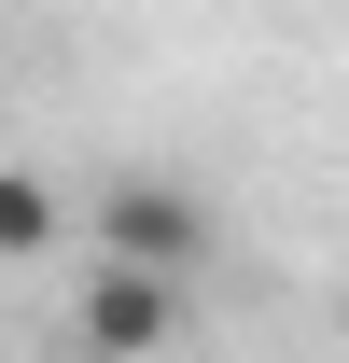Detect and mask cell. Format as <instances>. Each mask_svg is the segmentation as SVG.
<instances>
[{
  "label": "cell",
  "mask_w": 349,
  "mask_h": 363,
  "mask_svg": "<svg viewBox=\"0 0 349 363\" xmlns=\"http://www.w3.org/2000/svg\"><path fill=\"white\" fill-rule=\"evenodd\" d=\"M168 335H182V279L84 266V308H70V350L84 363H168Z\"/></svg>",
  "instance_id": "2"
},
{
  "label": "cell",
  "mask_w": 349,
  "mask_h": 363,
  "mask_svg": "<svg viewBox=\"0 0 349 363\" xmlns=\"http://www.w3.org/2000/svg\"><path fill=\"white\" fill-rule=\"evenodd\" d=\"M84 238H98V266L196 279V266H210V196H196V182H154V168H126V182H98V196H84Z\"/></svg>",
  "instance_id": "1"
},
{
  "label": "cell",
  "mask_w": 349,
  "mask_h": 363,
  "mask_svg": "<svg viewBox=\"0 0 349 363\" xmlns=\"http://www.w3.org/2000/svg\"><path fill=\"white\" fill-rule=\"evenodd\" d=\"M56 224H70V196H56L43 168H0V266H28V252H56Z\"/></svg>",
  "instance_id": "3"
}]
</instances>
